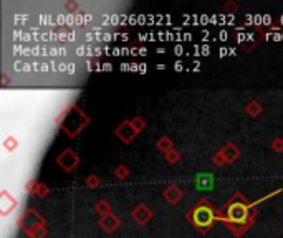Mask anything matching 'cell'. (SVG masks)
<instances>
[{
  "label": "cell",
  "instance_id": "obj_1",
  "mask_svg": "<svg viewBox=\"0 0 283 238\" xmlns=\"http://www.w3.org/2000/svg\"><path fill=\"white\" fill-rule=\"evenodd\" d=\"M227 218L235 225H243L248 220V207L240 200L232 202L227 208Z\"/></svg>",
  "mask_w": 283,
  "mask_h": 238
},
{
  "label": "cell",
  "instance_id": "obj_2",
  "mask_svg": "<svg viewBox=\"0 0 283 238\" xmlns=\"http://www.w3.org/2000/svg\"><path fill=\"white\" fill-rule=\"evenodd\" d=\"M214 218H215L214 212L207 205H199L192 212V222H194L197 227H209L210 223L214 222Z\"/></svg>",
  "mask_w": 283,
  "mask_h": 238
},
{
  "label": "cell",
  "instance_id": "obj_3",
  "mask_svg": "<svg viewBox=\"0 0 283 238\" xmlns=\"http://www.w3.org/2000/svg\"><path fill=\"white\" fill-rule=\"evenodd\" d=\"M215 185V177L210 172H201L196 175V189L202 190V192H209L214 189Z\"/></svg>",
  "mask_w": 283,
  "mask_h": 238
}]
</instances>
